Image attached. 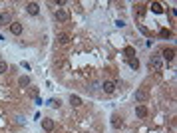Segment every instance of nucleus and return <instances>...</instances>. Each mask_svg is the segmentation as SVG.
<instances>
[{
  "instance_id": "nucleus-1",
  "label": "nucleus",
  "mask_w": 177,
  "mask_h": 133,
  "mask_svg": "<svg viewBox=\"0 0 177 133\" xmlns=\"http://www.w3.org/2000/svg\"><path fill=\"white\" fill-rule=\"evenodd\" d=\"M161 66H163L161 56H151V58H149V62H147L149 71H159V70H161Z\"/></svg>"
},
{
  "instance_id": "nucleus-17",
  "label": "nucleus",
  "mask_w": 177,
  "mask_h": 133,
  "mask_svg": "<svg viewBox=\"0 0 177 133\" xmlns=\"http://www.w3.org/2000/svg\"><path fill=\"white\" fill-rule=\"evenodd\" d=\"M125 56H127L129 60H131V58L135 56V50H134V48H131V46H127V48H125Z\"/></svg>"
},
{
  "instance_id": "nucleus-11",
  "label": "nucleus",
  "mask_w": 177,
  "mask_h": 133,
  "mask_svg": "<svg viewBox=\"0 0 177 133\" xmlns=\"http://www.w3.org/2000/svg\"><path fill=\"white\" fill-rule=\"evenodd\" d=\"M121 123H124V121H121V117H120L117 113L111 115V127H114V129H120V127H121Z\"/></svg>"
},
{
  "instance_id": "nucleus-3",
  "label": "nucleus",
  "mask_w": 177,
  "mask_h": 133,
  "mask_svg": "<svg viewBox=\"0 0 177 133\" xmlns=\"http://www.w3.org/2000/svg\"><path fill=\"white\" fill-rule=\"evenodd\" d=\"M54 18H56L58 22H68V20H70V14H68V10L58 8L56 12H54Z\"/></svg>"
},
{
  "instance_id": "nucleus-10",
  "label": "nucleus",
  "mask_w": 177,
  "mask_h": 133,
  "mask_svg": "<svg viewBox=\"0 0 177 133\" xmlns=\"http://www.w3.org/2000/svg\"><path fill=\"white\" fill-rule=\"evenodd\" d=\"M82 103H84V101H82V97H80V95L70 93V105H72V107H80Z\"/></svg>"
},
{
  "instance_id": "nucleus-12",
  "label": "nucleus",
  "mask_w": 177,
  "mask_h": 133,
  "mask_svg": "<svg viewBox=\"0 0 177 133\" xmlns=\"http://www.w3.org/2000/svg\"><path fill=\"white\" fill-rule=\"evenodd\" d=\"M42 129H44V131H54V121H52V119H48V117L42 119Z\"/></svg>"
},
{
  "instance_id": "nucleus-20",
  "label": "nucleus",
  "mask_w": 177,
  "mask_h": 133,
  "mask_svg": "<svg viewBox=\"0 0 177 133\" xmlns=\"http://www.w3.org/2000/svg\"><path fill=\"white\" fill-rule=\"evenodd\" d=\"M167 36H171V32L169 30H161V38H167Z\"/></svg>"
},
{
  "instance_id": "nucleus-8",
  "label": "nucleus",
  "mask_w": 177,
  "mask_h": 133,
  "mask_svg": "<svg viewBox=\"0 0 177 133\" xmlns=\"http://www.w3.org/2000/svg\"><path fill=\"white\" fill-rule=\"evenodd\" d=\"M147 113H149V111H147V107H145V105L139 103L137 107H135V115H137L139 119H145V117H147Z\"/></svg>"
},
{
  "instance_id": "nucleus-7",
  "label": "nucleus",
  "mask_w": 177,
  "mask_h": 133,
  "mask_svg": "<svg viewBox=\"0 0 177 133\" xmlns=\"http://www.w3.org/2000/svg\"><path fill=\"white\" fill-rule=\"evenodd\" d=\"M26 12H28L30 16H38L40 14V6L36 4V2H28V4H26Z\"/></svg>"
},
{
  "instance_id": "nucleus-4",
  "label": "nucleus",
  "mask_w": 177,
  "mask_h": 133,
  "mask_svg": "<svg viewBox=\"0 0 177 133\" xmlns=\"http://www.w3.org/2000/svg\"><path fill=\"white\" fill-rule=\"evenodd\" d=\"M115 87H117V84H115L114 80H105L104 84H101V90H104V93H114Z\"/></svg>"
},
{
  "instance_id": "nucleus-9",
  "label": "nucleus",
  "mask_w": 177,
  "mask_h": 133,
  "mask_svg": "<svg viewBox=\"0 0 177 133\" xmlns=\"http://www.w3.org/2000/svg\"><path fill=\"white\" fill-rule=\"evenodd\" d=\"M22 30H24V28H22V24H20V22H12V24H10V32L14 34V36H20Z\"/></svg>"
},
{
  "instance_id": "nucleus-13",
  "label": "nucleus",
  "mask_w": 177,
  "mask_h": 133,
  "mask_svg": "<svg viewBox=\"0 0 177 133\" xmlns=\"http://www.w3.org/2000/svg\"><path fill=\"white\" fill-rule=\"evenodd\" d=\"M18 86L20 87H28L30 86V78L28 76H20L18 78Z\"/></svg>"
},
{
  "instance_id": "nucleus-2",
  "label": "nucleus",
  "mask_w": 177,
  "mask_h": 133,
  "mask_svg": "<svg viewBox=\"0 0 177 133\" xmlns=\"http://www.w3.org/2000/svg\"><path fill=\"white\" fill-rule=\"evenodd\" d=\"M147 100H149V91H147V87H139V90L135 91V101L143 105Z\"/></svg>"
},
{
  "instance_id": "nucleus-16",
  "label": "nucleus",
  "mask_w": 177,
  "mask_h": 133,
  "mask_svg": "<svg viewBox=\"0 0 177 133\" xmlns=\"http://www.w3.org/2000/svg\"><path fill=\"white\" fill-rule=\"evenodd\" d=\"M48 105H50V107H56V109H58V107L62 105V101H60V100L56 97V100H50V101H48Z\"/></svg>"
},
{
  "instance_id": "nucleus-6",
  "label": "nucleus",
  "mask_w": 177,
  "mask_h": 133,
  "mask_svg": "<svg viewBox=\"0 0 177 133\" xmlns=\"http://www.w3.org/2000/svg\"><path fill=\"white\" fill-rule=\"evenodd\" d=\"M161 60H167V62H171V60H173V58H175V48H167V46H165V48H163V52H161Z\"/></svg>"
},
{
  "instance_id": "nucleus-5",
  "label": "nucleus",
  "mask_w": 177,
  "mask_h": 133,
  "mask_svg": "<svg viewBox=\"0 0 177 133\" xmlns=\"http://www.w3.org/2000/svg\"><path fill=\"white\" fill-rule=\"evenodd\" d=\"M10 24H12V14L8 10L0 12V26H10Z\"/></svg>"
},
{
  "instance_id": "nucleus-15",
  "label": "nucleus",
  "mask_w": 177,
  "mask_h": 133,
  "mask_svg": "<svg viewBox=\"0 0 177 133\" xmlns=\"http://www.w3.org/2000/svg\"><path fill=\"white\" fill-rule=\"evenodd\" d=\"M58 42L60 44H68L70 42V36H68V34H60V36H58Z\"/></svg>"
},
{
  "instance_id": "nucleus-18",
  "label": "nucleus",
  "mask_w": 177,
  "mask_h": 133,
  "mask_svg": "<svg viewBox=\"0 0 177 133\" xmlns=\"http://www.w3.org/2000/svg\"><path fill=\"white\" fill-rule=\"evenodd\" d=\"M129 68H134V70H137V68H139V60H137V58H131V60H129Z\"/></svg>"
},
{
  "instance_id": "nucleus-14",
  "label": "nucleus",
  "mask_w": 177,
  "mask_h": 133,
  "mask_svg": "<svg viewBox=\"0 0 177 133\" xmlns=\"http://www.w3.org/2000/svg\"><path fill=\"white\" fill-rule=\"evenodd\" d=\"M151 10L155 12V14H161V12H163V6L159 4V2H151Z\"/></svg>"
},
{
  "instance_id": "nucleus-19",
  "label": "nucleus",
  "mask_w": 177,
  "mask_h": 133,
  "mask_svg": "<svg viewBox=\"0 0 177 133\" xmlns=\"http://www.w3.org/2000/svg\"><path fill=\"white\" fill-rule=\"evenodd\" d=\"M6 71H8V64L0 60V74H6Z\"/></svg>"
}]
</instances>
